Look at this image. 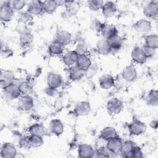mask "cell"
<instances>
[{
	"instance_id": "6da1fadb",
	"label": "cell",
	"mask_w": 158,
	"mask_h": 158,
	"mask_svg": "<svg viewBox=\"0 0 158 158\" xmlns=\"http://www.w3.org/2000/svg\"><path fill=\"white\" fill-rule=\"evenodd\" d=\"M15 10L13 9L10 1H5L0 6V19L2 22L10 21L14 15Z\"/></svg>"
},
{
	"instance_id": "7a4b0ae2",
	"label": "cell",
	"mask_w": 158,
	"mask_h": 158,
	"mask_svg": "<svg viewBox=\"0 0 158 158\" xmlns=\"http://www.w3.org/2000/svg\"><path fill=\"white\" fill-rule=\"evenodd\" d=\"M128 130L131 135L139 136L146 131V125L141 120L134 119L128 125Z\"/></svg>"
},
{
	"instance_id": "3957f363",
	"label": "cell",
	"mask_w": 158,
	"mask_h": 158,
	"mask_svg": "<svg viewBox=\"0 0 158 158\" xmlns=\"http://www.w3.org/2000/svg\"><path fill=\"white\" fill-rule=\"evenodd\" d=\"M18 154L15 145L9 142H6L1 145L0 156L1 158H14Z\"/></svg>"
},
{
	"instance_id": "277c9868",
	"label": "cell",
	"mask_w": 158,
	"mask_h": 158,
	"mask_svg": "<svg viewBox=\"0 0 158 158\" xmlns=\"http://www.w3.org/2000/svg\"><path fill=\"white\" fill-rule=\"evenodd\" d=\"M106 107L110 114L117 115L122 112L123 108V103L118 98H112L108 101Z\"/></svg>"
},
{
	"instance_id": "5b68a950",
	"label": "cell",
	"mask_w": 158,
	"mask_h": 158,
	"mask_svg": "<svg viewBox=\"0 0 158 158\" xmlns=\"http://www.w3.org/2000/svg\"><path fill=\"white\" fill-rule=\"evenodd\" d=\"M143 14L146 17L156 19L158 15V2L151 1L148 2L143 7Z\"/></svg>"
},
{
	"instance_id": "8992f818",
	"label": "cell",
	"mask_w": 158,
	"mask_h": 158,
	"mask_svg": "<svg viewBox=\"0 0 158 158\" xmlns=\"http://www.w3.org/2000/svg\"><path fill=\"white\" fill-rule=\"evenodd\" d=\"M123 141L118 136L111 138L106 141V148L110 154H120Z\"/></svg>"
},
{
	"instance_id": "52a82bcc",
	"label": "cell",
	"mask_w": 158,
	"mask_h": 158,
	"mask_svg": "<svg viewBox=\"0 0 158 158\" xmlns=\"http://www.w3.org/2000/svg\"><path fill=\"white\" fill-rule=\"evenodd\" d=\"M2 90L6 98L9 100L19 99L22 95L19 90L18 85L15 83H13L8 85L7 86L2 89Z\"/></svg>"
},
{
	"instance_id": "ba28073f",
	"label": "cell",
	"mask_w": 158,
	"mask_h": 158,
	"mask_svg": "<svg viewBox=\"0 0 158 158\" xmlns=\"http://www.w3.org/2000/svg\"><path fill=\"white\" fill-rule=\"evenodd\" d=\"M19 107L23 111H30L34 106L33 98L30 94L21 95L18 100Z\"/></svg>"
},
{
	"instance_id": "9c48e42d",
	"label": "cell",
	"mask_w": 158,
	"mask_h": 158,
	"mask_svg": "<svg viewBox=\"0 0 158 158\" xmlns=\"http://www.w3.org/2000/svg\"><path fill=\"white\" fill-rule=\"evenodd\" d=\"M46 81L48 86L54 89H57L62 85L63 80L60 74L54 72H51L47 75Z\"/></svg>"
},
{
	"instance_id": "30bf717a",
	"label": "cell",
	"mask_w": 158,
	"mask_h": 158,
	"mask_svg": "<svg viewBox=\"0 0 158 158\" xmlns=\"http://www.w3.org/2000/svg\"><path fill=\"white\" fill-rule=\"evenodd\" d=\"M122 78L127 82H132L135 81L138 77V73L134 65L130 64L126 66L120 73Z\"/></svg>"
},
{
	"instance_id": "8fae6325",
	"label": "cell",
	"mask_w": 158,
	"mask_h": 158,
	"mask_svg": "<svg viewBox=\"0 0 158 158\" xmlns=\"http://www.w3.org/2000/svg\"><path fill=\"white\" fill-rule=\"evenodd\" d=\"M95 149L89 144H80L78 146L77 154L80 158H91L94 156Z\"/></svg>"
},
{
	"instance_id": "7c38bea8",
	"label": "cell",
	"mask_w": 158,
	"mask_h": 158,
	"mask_svg": "<svg viewBox=\"0 0 158 158\" xmlns=\"http://www.w3.org/2000/svg\"><path fill=\"white\" fill-rule=\"evenodd\" d=\"M78 57V54L74 50H70L62 54V60L65 66L70 67L76 65Z\"/></svg>"
},
{
	"instance_id": "4fadbf2b",
	"label": "cell",
	"mask_w": 158,
	"mask_h": 158,
	"mask_svg": "<svg viewBox=\"0 0 158 158\" xmlns=\"http://www.w3.org/2000/svg\"><path fill=\"white\" fill-rule=\"evenodd\" d=\"M48 129L52 134L60 136L64 133V125L59 118H54L49 122Z\"/></svg>"
},
{
	"instance_id": "5bb4252c",
	"label": "cell",
	"mask_w": 158,
	"mask_h": 158,
	"mask_svg": "<svg viewBox=\"0 0 158 158\" xmlns=\"http://www.w3.org/2000/svg\"><path fill=\"white\" fill-rule=\"evenodd\" d=\"M27 11L33 15H41L44 12L43 1L33 0L27 3Z\"/></svg>"
},
{
	"instance_id": "9a60e30c",
	"label": "cell",
	"mask_w": 158,
	"mask_h": 158,
	"mask_svg": "<svg viewBox=\"0 0 158 158\" xmlns=\"http://www.w3.org/2000/svg\"><path fill=\"white\" fill-rule=\"evenodd\" d=\"M91 111V105L88 101H82L78 102L74 107V113L78 117L86 116Z\"/></svg>"
},
{
	"instance_id": "2e32d148",
	"label": "cell",
	"mask_w": 158,
	"mask_h": 158,
	"mask_svg": "<svg viewBox=\"0 0 158 158\" xmlns=\"http://www.w3.org/2000/svg\"><path fill=\"white\" fill-rule=\"evenodd\" d=\"M135 31L140 33H147L151 30V22L146 19H141L137 20L133 25Z\"/></svg>"
},
{
	"instance_id": "e0dca14e",
	"label": "cell",
	"mask_w": 158,
	"mask_h": 158,
	"mask_svg": "<svg viewBox=\"0 0 158 158\" xmlns=\"http://www.w3.org/2000/svg\"><path fill=\"white\" fill-rule=\"evenodd\" d=\"M115 78L109 73H106L101 75L98 80V83L101 88L103 89H109L114 86Z\"/></svg>"
},
{
	"instance_id": "ac0fdd59",
	"label": "cell",
	"mask_w": 158,
	"mask_h": 158,
	"mask_svg": "<svg viewBox=\"0 0 158 158\" xmlns=\"http://www.w3.org/2000/svg\"><path fill=\"white\" fill-rule=\"evenodd\" d=\"M117 10V9L115 3L110 1L104 2L103 6L101 8L102 15L107 18L114 16L116 14Z\"/></svg>"
},
{
	"instance_id": "d6986e66",
	"label": "cell",
	"mask_w": 158,
	"mask_h": 158,
	"mask_svg": "<svg viewBox=\"0 0 158 158\" xmlns=\"http://www.w3.org/2000/svg\"><path fill=\"white\" fill-rule=\"evenodd\" d=\"M131 58L134 62L138 64H144L148 59L141 48L139 47H135L133 49L131 52Z\"/></svg>"
},
{
	"instance_id": "ffe728a7",
	"label": "cell",
	"mask_w": 158,
	"mask_h": 158,
	"mask_svg": "<svg viewBox=\"0 0 158 158\" xmlns=\"http://www.w3.org/2000/svg\"><path fill=\"white\" fill-rule=\"evenodd\" d=\"M72 39V34L69 31L65 30H58L55 36V40L62 44L64 46H66L70 43Z\"/></svg>"
},
{
	"instance_id": "44dd1931",
	"label": "cell",
	"mask_w": 158,
	"mask_h": 158,
	"mask_svg": "<svg viewBox=\"0 0 158 158\" xmlns=\"http://www.w3.org/2000/svg\"><path fill=\"white\" fill-rule=\"evenodd\" d=\"M104 39L107 40L116 35H118V30L115 25L109 23H104L100 31Z\"/></svg>"
},
{
	"instance_id": "7402d4cb",
	"label": "cell",
	"mask_w": 158,
	"mask_h": 158,
	"mask_svg": "<svg viewBox=\"0 0 158 158\" xmlns=\"http://www.w3.org/2000/svg\"><path fill=\"white\" fill-rule=\"evenodd\" d=\"M135 146V143L131 140L123 141L120 152L121 156L125 158H131V153Z\"/></svg>"
},
{
	"instance_id": "603a6c76",
	"label": "cell",
	"mask_w": 158,
	"mask_h": 158,
	"mask_svg": "<svg viewBox=\"0 0 158 158\" xmlns=\"http://www.w3.org/2000/svg\"><path fill=\"white\" fill-rule=\"evenodd\" d=\"M92 62L88 54H84L78 56L75 65L85 72L89 68Z\"/></svg>"
},
{
	"instance_id": "cb8c5ba5",
	"label": "cell",
	"mask_w": 158,
	"mask_h": 158,
	"mask_svg": "<svg viewBox=\"0 0 158 158\" xmlns=\"http://www.w3.org/2000/svg\"><path fill=\"white\" fill-rule=\"evenodd\" d=\"M65 49V46L56 40H54L50 43L48 46V52L52 56H59L64 53Z\"/></svg>"
},
{
	"instance_id": "d4e9b609",
	"label": "cell",
	"mask_w": 158,
	"mask_h": 158,
	"mask_svg": "<svg viewBox=\"0 0 158 158\" xmlns=\"http://www.w3.org/2000/svg\"><path fill=\"white\" fill-rule=\"evenodd\" d=\"M69 79L72 81H77L82 79L84 77V72L79 69L77 66L74 65L69 67L68 70Z\"/></svg>"
},
{
	"instance_id": "484cf974",
	"label": "cell",
	"mask_w": 158,
	"mask_h": 158,
	"mask_svg": "<svg viewBox=\"0 0 158 158\" xmlns=\"http://www.w3.org/2000/svg\"><path fill=\"white\" fill-rule=\"evenodd\" d=\"M118 136L116 130L112 127H106L101 131L99 138L104 141H108L109 139Z\"/></svg>"
},
{
	"instance_id": "4316f807",
	"label": "cell",
	"mask_w": 158,
	"mask_h": 158,
	"mask_svg": "<svg viewBox=\"0 0 158 158\" xmlns=\"http://www.w3.org/2000/svg\"><path fill=\"white\" fill-rule=\"evenodd\" d=\"M96 51L102 56H107L111 53L110 47L107 40L102 39L97 42Z\"/></svg>"
},
{
	"instance_id": "83f0119b",
	"label": "cell",
	"mask_w": 158,
	"mask_h": 158,
	"mask_svg": "<svg viewBox=\"0 0 158 158\" xmlns=\"http://www.w3.org/2000/svg\"><path fill=\"white\" fill-rule=\"evenodd\" d=\"M107 41L110 45L111 53L118 52L122 46V40L118 34L107 39Z\"/></svg>"
},
{
	"instance_id": "f1b7e54d",
	"label": "cell",
	"mask_w": 158,
	"mask_h": 158,
	"mask_svg": "<svg viewBox=\"0 0 158 158\" xmlns=\"http://www.w3.org/2000/svg\"><path fill=\"white\" fill-rule=\"evenodd\" d=\"M13 83L15 82L12 74L10 72L2 70L0 78V85L2 89Z\"/></svg>"
},
{
	"instance_id": "f546056e",
	"label": "cell",
	"mask_w": 158,
	"mask_h": 158,
	"mask_svg": "<svg viewBox=\"0 0 158 158\" xmlns=\"http://www.w3.org/2000/svg\"><path fill=\"white\" fill-rule=\"evenodd\" d=\"M28 133L30 135H36L43 136L46 135V130L42 123H33L28 128Z\"/></svg>"
},
{
	"instance_id": "4dcf8cb0",
	"label": "cell",
	"mask_w": 158,
	"mask_h": 158,
	"mask_svg": "<svg viewBox=\"0 0 158 158\" xmlns=\"http://www.w3.org/2000/svg\"><path fill=\"white\" fill-rule=\"evenodd\" d=\"M28 144L30 148H38L41 147L44 143V139L42 136L36 135H30L28 137Z\"/></svg>"
},
{
	"instance_id": "1f68e13d",
	"label": "cell",
	"mask_w": 158,
	"mask_h": 158,
	"mask_svg": "<svg viewBox=\"0 0 158 158\" xmlns=\"http://www.w3.org/2000/svg\"><path fill=\"white\" fill-rule=\"evenodd\" d=\"M43 6L44 9V12L51 14L54 13L58 7V5L57 4L56 1L46 0L43 1Z\"/></svg>"
},
{
	"instance_id": "d6a6232c",
	"label": "cell",
	"mask_w": 158,
	"mask_h": 158,
	"mask_svg": "<svg viewBox=\"0 0 158 158\" xmlns=\"http://www.w3.org/2000/svg\"><path fill=\"white\" fill-rule=\"evenodd\" d=\"M146 101L149 106L156 107L158 105V92L157 89L150 90L147 94Z\"/></svg>"
},
{
	"instance_id": "836d02e7",
	"label": "cell",
	"mask_w": 158,
	"mask_h": 158,
	"mask_svg": "<svg viewBox=\"0 0 158 158\" xmlns=\"http://www.w3.org/2000/svg\"><path fill=\"white\" fill-rule=\"evenodd\" d=\"M144 44L153 49H157L158 47V36L156 34H149L144 38Z\"/></svg>"
},
{
	"instance_id": "e575fe53",
	"label": "cell",
	"mask_w": 158,
	"mask_h": 158,
	"mask_svg": "<svg viewBox=\"0 0 158 158\" xmlns=\"http://www.w3.org/2000/svg\"><path fill=\"white\" fill-rule=\"evenodd\" d=\"M33 40V36L30 31L20 34L19 42L22 46H25V47L28 46L31 44Z\"/></svg>"
},
{
	"instance_id": "d590c367",
	"label": "cell",
	"mask_w": 158,
	"mask_h": 158,
	"mask_svg": "<svg viewBox=\"0 0 158 158\" xmlns=\"http://www.w3.org/2000/svg\"><path fill=\"white\" fill-rule=\"evenodd\" d=\"M22 95L30 94L32 91V86L28 81H22L17 83Z\"/></svg>"
},
{
	"instance_id": "8d00e7d4",
	"label": "cell",
	"mask_w": 158,
	"mask_h": 158,
	"mask_svg": "<svg viewBox=\"0 0 158 158\" xmlns=\"http://www.w3.org/2000/svg\"><path fill=\"white\" fill-rule=\"evenodd\" d=\"M79 5L80 4L75 1H69V2L65 6L66 11L70 15H75L78 12L80 9Z\"/></svg>"
},
{
	"instance_id": "74e56055",
	"label": "cell",
	"mask_w": 158,
	"mask_h": 158,
	"mask_svg": "<svg viewBox=\"0 0 158 158\" xmlns=\"http://www.w3.org/2000/svg\"><path fill=\"white\" fill-rule=\"evenodd\" d=\"M104 1L101 0H89L87 2L88 8L92 11H98L101 10Z\"/></svg>"
},
{
	"instance_id": "f35d334b",
	"label": "cell",
	"mask_w": 158,
	"mask_h": 158,
	"mask_svg": "<svg viewBox=\"0 0 158 158\" xmlns=\"http://www.w3.org/2000/svg\"><path fill=\"white\" fill-rule=\"evenodd\" d=\"M74 51L78 54V56L80 55H84L88 54V46L83 41L79 42L75 46Z\"/></svg>"
},
{
	"instance_id": "ab89813d",
	"label": "cell",
	"mask_w": 158,
	"mask_h": 158,
	"mask_svg": "<svg viewBox=\"0 0 158 158\" xmlns=\"http://www.w3.org/2000/svg\"><path fill=\"white\" fill-rule=\"evenodd\" d=\"M110 152L106 147H99L95 150L94 157H110Z\"/></svg>"
},
{
	"instance_id": "60d3db41",
	"label": "cell",
	"mask_w": 158,
	"mask_h": 158,
	"mask_svg": "<svg viewBox=\"0 0 158 158\" xmlns=\"http://www.w3.org/2000/svg\"><path fill=\"white\" fill-rule=\"evenodd\" d=\"M10 4L15 11L21 10L27 5V2L23 0H13L10 1Z\"/></svg>"
},
{
	"instance_id": "b9f144b4",
	"label": "cell",
	"mask_w": 158,
	"mask_h": 158,
	"mask_svg": "<svg viewBox=\"0 0 158 158\" xmlns=\"http://www.w3.org/2000/svg\"><path fill=\"white\" fill-rule=\"evenodd\" d=\"M33 19V15H31L30 13H29L28 11H25L21 13L19 20L23 22L26 24H28L31 22H32Z\"/></svg>"
},
{
	"instance_id": "7bdbcfd3",
	"label": "cell",
	"mask_w": 158,
	"mask_h": 158,
	"mask_svg": "<svg viewBox=\"0 0 158 158\" xmlns=\"http://www.w3.org/2000/svg\"><path fill=\"white\" fill-rule=\"evenodd\" d=\"M141 49L147 59L152 57L155 55L156 51V49H153L148 46H146L145 44L141 47Z\"/></svg>"
},
{
	"instance_id": "ee69618b",
	"label": "cell",
	"mask_w": 158,
	"mask_h": 158,
	"mask_svg": "<svg viewBox=\"0 0 158 158\" xmlns=\"http://www.w3.org/2000/svg\"><path fill=\"white\" fill-rule=\"evenodd\" d=\"M98 72V67L96 65L94 64H91V65L89 67V68L84 72L85 75H86V77L88 78H91L93 77H94L96 73Z\"/></svg>"
},
{
	"instance_id": "f6af8a7d",
	"label": "cell",
	"mask_w": 158,
	"mask_h": 158,
	"mask_svg": "<svg viewBox=\"0 0 158 158\" xmlns=\"http://www.w3.org/2000/svg\"><path fill=\"white\" fill-rule=\"evenodd\" d=\"M103 25H104V23H102L98 19H94L92 21L91 23V27L93 30H95L100 33Z\"/></svg>"
},
{
	"instance_id": "bcb514c9",
	"label": "cell",
	"mask_w": 158,
	"mask_h": 158,
	"mask_svg": "<svg viewBox=\"0 0 158 158\" xmlns=\"http://www.w3.org/2000/svg\"><path fill=\"white\" fill-rule=\"evenodd\" d=\"M143 157V152L141 148L135 145L131 153V158H142Z\"/></svg>"
},
{
	"instance_id": "7dc6e473",
	"label": "cell",
	"mask_w": 158,
	"mask_h": 158,
	"mask_svg": "<svg viewBox=\"0 0 158 158\" xmlns=\"http://www.w3.org/2000/svg\"><path fill=\"white\" fill-rule=\"evenodd\" d=\"M19 147L23 149H26L27 148H29L30 146L28 144V137H25V136L20 137L19 140Z\"/></svg>"
},
{
	"instance_id": "c3c4849f",
	"label": "cell",
	"mask_w": 158,
	"mask_h": 158,
	"mask_svg": "<svg viewBox=\"0 0 158 158\" xmlns=\"http://www.w3.org/2000/svg\"><path fill=\"white\" fill-rule=\"evenodd\" d=\"M125 80L122 78V77L121 76V74L120 75V76H117V78L115 79L114 81V87L117 88V89H120V88H122L123 86V83H125Z\"/></svg>"
},
{
	"instance_id": "681fc988",
	"label": "cell",
	"mask_w": 158,
	"mask_h": 158,
	"mask_svg": "<svg viewBox=\"0 0 158 158\" xmlns=\"http://www.w3.org/2000/svg\"><path fill=\"white\" fill-rule=\"evenodd\" d=\"M12 54V52L11 51V49L9 47L6 46L5 44H4V47L2 44L1 45V55H2V56H3L4 57H7L10 56Z\"/></svg>"
},
{
	"instance_id": "f907efd6",
	"label": "cell",
	"mask_w": 158,
	"mask_h": 158,
	"mask_svg": "<svg viewBox=\"0 0 158 158\" xmlns=\"http://www.w3.org/2000/svg\"><path fill=\"white\" fill-rule=\"evenodd\" d=\"M44 93H46V94H47L49 96H53L56 95V94L57 93V89H54L51 87L47 86V88H46L44 89Z\"/></svg>"
},
{
	"instance_id": "816d5d0a",
	"label": "cell",
	"mask_w": 158,
	"mask_h": 158,
	"mask_svg": "<svg viewBox=\"0 0 158 158\" xmlns=\"http://www.w3.org/2000/svg\"><path fill=\"white\" fill-rule=\"evenodd\" d=\"M157 123H158V122H157V120H152L150 122L149 125L152 128L156 130L157 128Z\"/></svg>"
}]
</instances>
